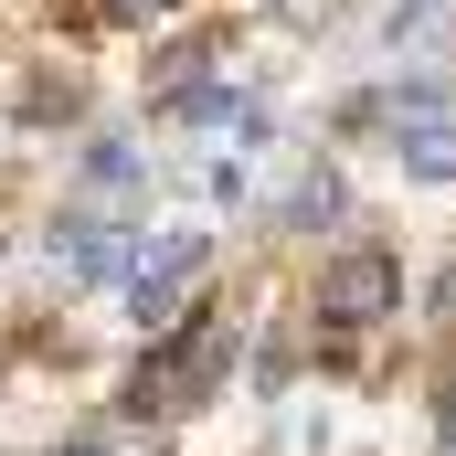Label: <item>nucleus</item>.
<instances>
[{
  "mask_svg": "<svg viewBox=\"0 0 456 456\" xmlns=\"http://www.w3.org/2000/svg\"><path fill=\"white\" fill-rule=\"evenodd\" d=\"M382 308H403V265H393L382 244H350V255H330V276H319V319L371 330Z\"/></svg>",
  "mask_w": 456,
  "mask_h": 456,
  "instance_id": "nucleus-1",
  "label": "nucleus"
},
{
  "mask_svg": "<svg viewBox=\"0 0 456 456\" xmlns=\"http://www.w3.org/2000/svg\"><path fill=\"white\" fill-rule=\"evenodd\" d=\"M117 11H127V21H138V11H159V0H117Z\"/></svg>",
  "mask_w": 456,
  "mask_h": 456,
  "instance_id": "nucleus-5",
  "label": "nucleus"
},
{
  "mask_svg": "<svg viewBox=\"0 0 456 456\" xmlns=\"http://www.w3.org/2000/svg\"><path fill=\"white\" fill-rule=\"evenodd\" d=\"M53 265H75V276H117L127 244H117L107 224H64V233H53Z\"/></svg>",
  "mask_w": 456,
  "mask_h": 456,
  "instance_id": "nucleus-4",
  "label": "nucleus"
},
{
  "mask_svg": "<svg viewBox=\"0 0 456 456\" xmlns=\"http://www.w3.org/2000/svg\"><path fill=\"white\" fill-rule=\"evenodd\" d=\"M393 127H403V170H414V181H446L456 170V107L446 96H403Z\"/></svg>",
  "mask_w": 456,
  "mask_h": 456,
  "instance_id": "nucleus-2",
  "label": "nucleus"
},
{
  "mask_svg": "<svg viewBox=\"0 0 456 456\" xmlns=\"http://www.w3.org/2000/svg\"><path fill=\"white\" fill-rule=\"evenodd\" d=\"M202 265H213V244H159V265H138V319L149 330L181 319V297L202 287Z\"/></svg>",
  "mask_w": 456,
  "mask_h": 456,
  "instance_id": "nucleus-3",
  "label": "nucleus"
}]
</instances>
